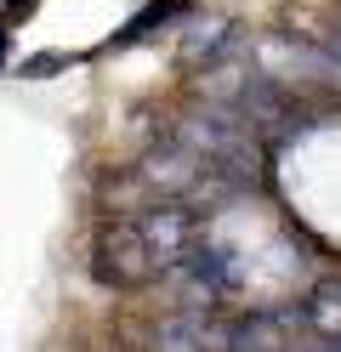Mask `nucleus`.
<instances>
[{
	"instance_id": "f257e3e1",
	"label": "nucleus",
	"mask_w": 341,
	"mask_h": 352,
	"mask_svg": "<svg viewBox=\"0 0 341 352\" xmlns=\"http://www.w3.org/2000/svg\"><path fill=\"white\" fill-rule=\"evenodd\" d=\"M171 137L176 142H188L199 153V165L222 176L234 193H250L262 182V137L239 120V108L227 102V108H188L176 125H171Z\"/></svg>"
},
{
	"instance_id": "7ed1b4c3",
	"label": "nucleus",
	"mask_w": 341,
	"mask_h": 352,
	"mask_svg": "<svg viewBox=\"0 0 341 352\" xmlns=\"http://www.w3.org/2000/svg\"><path fill=\"white\" fill-rule=\"evenodd\" d=\"M176 284L188 290V301H222V296H239V284H245V267H239V256L234 245H222V239H194L188 256L176 261Z\"/></svg>"
},
{
	"instance_id": "39448f33",
	"label": "nucleus",
	"mask_w": 341,
	"mask_h": 352,
	"mask_svg": "<svg viewBox=\"0 0 341 352\" xmlns=\"http://www.w3.org/2000/svg\"><path fill=\"white\" fill-rule=\"evenodd\" d=\"M227 46H234V23L227 17H199L182 40V69H222Z\"/></svg>"
},
{
	"instance_id": "0eeeda50",
	"label": "nucleus",
	"mask_w": 341,
	"mask_h": 352,
	"mask_svg": "<svg viewBox=\"0 0 341 352\" xmlns=\"http://www.w3.org/2000/svg\"><path fill=\"white\" fill-rule=\"evenodd\" d=\"M318 34H324V40H330V46L341 52V17H330V23H318Z\"/></svg>"
},
{
	"instance_id": "423d86ee",
	"label": "nucleus",
	"mask_w": 341,
	"mask_h": 352,
	"mask_svg": "<svg viewBox=\"0 0 341 352\" xmlns=\"http://www.w3.org/2000/svg\"><path fill=\"white\" fill-rule=\"evenodd\" d=\"M154 346H165V352H205V346H211L216 352V318H205V313L165 318L154 329Z\"/></svg>"
},
{
	"instance_id": "f03ea898",
	"label": "nucleus",
	"mask_w": 341,
	"mask_h": 352,
	"mask_svg": "<svg viewBox=\"0 0 341 352\" xmlns=\"http://www.w3.org/2000/svg\"><path fill=\"white\" fill-rule=\"evenodd\" d=\"M91 273L108 290H143V284L159 278L154 245H148V233H143L136 216H114V222L97 228V239H91Z\"/></svg>"
},
{
	"instance_id": "20e7f679",
	"label": "nucleus",
	"mask_w": 341,
	"mask_h": 352,
	"mask_svg": "<svg viewBox=\"0 0 341 352\" xmlns=\"http://www.w3.org/2000/svg\"><path fill=\"white\" fill-rule=\"evenodd\" d=\"M285 324H290V346L296 329L313 336V346H341V278H318L296 307H285Z\"/></svg>"
}]
</instances>
